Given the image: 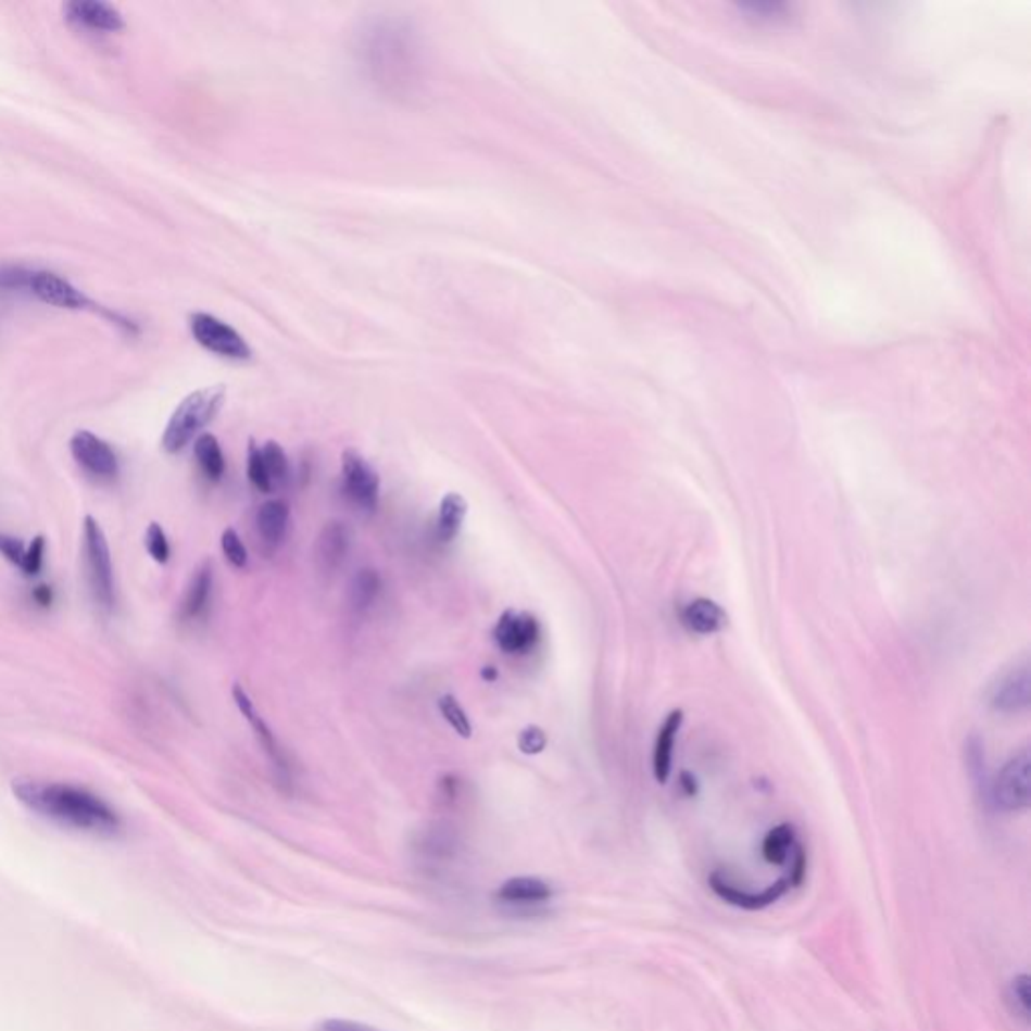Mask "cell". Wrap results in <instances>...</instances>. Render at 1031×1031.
<instances>
[{
    "label": "cell",
    "instance_id": "6",
    "mask_svg": "<svg viewBox=\"0 0 1031 1031\" xmlns=\"http://www.w3.org/2000/svg\"><path fill=\"white\" fill-rule=\"evenodd\" d=\"M190 330L196 343L202 344L206 351L218 357L230 361H248L252 357V349L244 341V337L221 318L212 317L208 313H193L190 317Z\"/></svg>",
    "mask_w": 1031,
    "mask_h": 1031
},
{
    "label": "cell",
    "instance_id": "21",
    "mask_svg": "<svg viewBox=\"0 0 1031 1031\" xmlns=\"http://www.w3.org/2000/svg\"><path fill=\"white\" fill-rule=\"evenodd\" d=\"M800 846L796 840V832L790 825L774 826L766 839L762 842V856L770 865H785L792 863L794 853Z\"/></svg>",
    "mask_w": 1031,
    "mask_h": 1031
},
{
    "label": "cell",
    "instance_id": "12",
    "mask_svg": "<svg viewBox=\"0 0 1031 1031\" xmlns=\"http://www.w3.org/2000/svg\"><path fill=\"white\" fill-rule=\"evenodd\" d=\"M67 21L77 27L91 30H108L115 33L125 27L124 14L120 13L110 2L101 0H73L65 4Z\"/></svg>",
    "mask_w": 1031,
    "mask_h": 1031
},
{
    "label": "cell",
    "instance_id": "16",
    "mask_svg": "<svg viewBox=\"0 0 1031 1031\" xmlns=\"http://www.w3.org/2000/svg\"><path fill=\"white\" fill-rule=\"evenodd\" d=\"M683 712L674 709L671 714L665 717L663 726L657 731V740L653 747V774L659 784H665L671 776V764H674V747L677 742V733L683 726Z\"/></svg>",
    "mask_w": 1031,
    "mask_h": 1031
},
{
    "label": "cell",
    "instance_id": "30",
    "mask_svg": "<svg viewBox=\"0 0 1031 1031\" xmlns=\"http://www.w3.org/2000/svg\"><path fill=\"white\" fill-rule=\"evenodd\" d=\"M549 745V738H546V731L538 726H528L520 731L518 735V750L526 754V756H538L546 750Z\"/></svg>",
    "mask_w": 1031,
    "mask_h": 1031
},
{
    "label": "cell",
    "instance_id": "8",
    "mask_svg": "<svg viewBox=\"0 0 1031 1031\" xmlns=\"http://www.w3.org/2000/svg\"><path fill=\"white\" fill-rule=\"evenodd\" d=\"M71 454L89 476L97 480H115L120 474V460L110 443L91 431H77L71 438Z\"/></svg>",
    "mask_w": 1031,
    "mask_h": 1031
},
{
    "label": "cell",
    "instance_id": "36",
    "mask_svg": "<svg viewBox=\"0 0 1031 1031\" xmlns=\"http://www.w3.org/2000/svg\"><path fill=\"white\" fill-rule=\"evenodd\" d=\"M480 677L483 679V681L492 683V681L498 679V669H495V667H483V669L480 671Z\"/></svg>",
    "mask_w": 1031,
    "mask_h": 1031
},
{
    "label": "cell",
    "instance_id": "27",
    "mask_svg": "<svg viewBox=\"0 0 1031 1031\" xmlns=\"http://www.w3.org/2000/svg\"><path fill=\"white\" fill-rule=\"evenodd\" d=\"M1007 999H1009V1004L1014 1005V1014L1023 1021H1028V1016H1030V977H1016L1009 985Z\"/></svg>",
    "mask_w": 1031,
    "mask_h": 1031
},
{
    "label": "cell",
    "instance_id": "28",
    "mask_svg": "<svg viewBox=\"0 0 1031 1031\" xmlns=\"http://www.w3.org/2000/svg\"><path fill=\"white\" fill-rule=\"evenodd\" d=\"M222 552L226 561L235 568H244L248 564V551L235 528H226L221 538Z\"/></svg>",
    "mask_w": 1031,
    "mask_h": 1031
},
{
    "label": "cell",
    "instance_id": "22",
    "mask_svg": "<svg viewBox=\"0 0 1031 1031\" xmlns=\"http://www.w3.org/2000/svg\"><path fill=\"white\" fill-rule=\"evenodd\" d=\"M193 455L208 480H222L226 472V460L222 454L221 443L212 433H202L198 440L193 441Z\"/></svg>",
    "mask_w": 1031,
    "mask_h": 1031
},
{
    "label": "cell",
    "instance_id": "13",
    "mask_svg": "<svg viewBox=\"0 0 1031 1031\" xmlns=\"http://www.w3.org/2000/svg\"><path fill=\"white\" fill-rule=\"evenodd\" d=\"M232 697H235V703L238 705L240 714L244 715V719L250 724V728L254 729L256 738L261 740L264 752L273 759L276 770L280 771V778H282L285 782H289V768H287V762H285V756H282V750H280L278 743H276L275 733L271 731V728L266 726V721L262 719L261 714L256 712L254 703L248 697V693L242 689V686L235 683Z\"/></svg>",
    "mask_w": 1031,
    "mask_h": 1031
},
{
    "label": "cell",
    "instance_id": "29",
    "mask_svg": "<svg viewBox=\"0 0 1031 1031\" xmlns=\"http://www.w3.org/2000/svg\"><path fill=\"white\" fill-rule=\"evenodd\" d=\"M146 549L150 552L153 561L158 564H167L169 556H172V549H169V540L165 537L164 528L158 523H152L148 526V532H146Z\"/></svg>",
    "mask_w": 1031,
    "mask_h": 1031
},
{
    "label": "cell",
    "instance_id": "18",
    "mask_svg": "<svg viewBox=\"0 0 1031 1031\" xmlns=\"http://www.w3.org/2000/svg\"><path fill=\"white\" fill-rule=\"evenodd\" d=\"M349 549H351V532L343 523H329L318 535V561L329 570H335L337 566L343 564Z\"/></svg>",
    "mask_w": 1031,
    "mask_h": 1031
},
{
    "label": "cell",
    "instance_id": "23",
    "mask_svg": "<svg viewBox=\"0 0 1031 1031\" xmlns=\"http://www.w3.org/2000/svg\"><path fill=\"white\" fill-rule=\"evenodd\" d=\"M381 592V577L377 570L373 568H363L359 570L357 577L353 580V587H351V599H353V605L359 611H365L375 603V599L379 596Z\"/></svg>",
    "mask_w": 1031,
    "mask_h": 1031
},
{
    "label": "cell",
    "instance_id": "33",
    "mask_svg": "<svg viewBox=\"0 0 1031 1031\" xmlns=\"http://www.w3.org/2000/svg\"><path fill=\"white\" fill-rule=\"evenodd\" d=\"M315 1031H379L367 1026V1023H359V1021H353V1019H343V1018H330L325 1019L323 1023H318L317 1030Z\"/></svg>",
    "mask_w": 1031,
    "mask_h": 1031
},
{
    "label": "cell",
    "instance_id": "10",
    "mask_svg": "<svg viewBox=\"0 0 1031 1031\" xmlns=\"http://www.w3.org/2000/svg\"><path fill=\"white\" fill-rule=\"evenodd\" d=\"M27 290L42 303L51 304L56 309L79 311L89 304V299L83 294L81 290L73 287L67 278L51 271H30Z\"/></svg>",
    "mask_w": 1031,
    "mask_h": 1031
},
{
    "label": "cell",
    "instance_id": "25",
    "mask_svg": "<svg viewBox=\"0 0 1031 1031\" xmlns=\"http://www.w3.org/2000/svg\"><path fill=\"white\" fill-rule=\"evenodd\" d=\"M261 452L273 483L280 486V483H285V481L289 480L290 464L289 457L285 454V450H282L276 441H266V443L262 445Z\"/></svg>",
    "mask_w": 1031,
    "mask_h": 1031
},
{
    "label": "cell",
    "instance_id": "9",
    "mask_svg": "<svg viewBox=\"0 0 1031 1031\" xmlns=\"http://www.w3.org/2000/svg\"><path fill=\"white\" fill-rule=\"evenodd\" d=\"M495 645L508 655H526L540 643V623L532 613L506 611L494 629Z\"/></svg>",
    "mask_w": 1031,
    "mask_h": 1031
},
{
    "label": "cell",
    "instance_id": "1",
    "mask_svg": "<svg viewBox=\"0 0 1031 1031\" xmlns=\"http://www.w3.org/2000/svg\"><path fill=\"white\" fill-rule=\"evenodd\" d=\"M13 794L25 808L56 825L103 837L122 828L120 814L85 788L21 778L13 782Z\"/></svg>",
    "mask_w": 1031,
    "mask_h": 1031
},
{
    "label": "cell",
    "instance_id": "35",
    "mask_svg": "<svg viewBox=\"0 0 1031 1031\" xmlns=\"http://www.w3.org/2000/svg\"><path fill=\"white\" fill-rule=\"evenodd\" d=\"M681 788L686 790L688 796H695V794H697V782H695V778H693L689 771L681 774Z\"/></svg>",
    "mask_w": 1031,
    "mask_h": 1031
},
{
    "label": "cell",
    "instance_id": "11",
    "mask_svg": "<svg viewBox=\"0 0 1031 1031\" xmlns=\"http://www.w3.org/2000/svg\"><path fill=\"white\" fill-rule=\"evenodd\" d=\"M709 884L714 889V893L717 896H721L726 903L729 905H735V907L747 908V910H756V908H764L776 903L778 898H782L792 887H797L796 880L792 879V875L788 872L785 877L778 880L776 884H771L770 889L762 891V893H752V891H742L740 887L731 884L726 877L721 875H712L709 879Z\"/></svg>",
    "mask_w": 1031,
    "mask_h": 1031
},
{
    "label": "cell",
    "instance_id": "26",
    "mask_svg": "<svg viewBox=\"0 0 1031 1031\" xmlns=\"http://www.w3.org/2000/svg\"><path fill=\"white\" fill-rule=\"evenodd\" d=\"M438 707H440L443 719L452 726L457 735H462L464 740L472 738V721H469L468 714L464 712V707L457 703L454 695H450V693L441 695Z\"/></svg>",
    "mask_w": 1031,
    "mask_h": 1031
},
{
    "label": "cell",
    "instance_id": "15",
    "mask_svg": "<svg viewBox=\"0 0 1031 1031\" xmlns=\"http://www.w3.org/2000/svg\"><path fill=\"white\" fill-rule=\"evenodd\" d=\"M681 623L689 633H719L728 625V613L712 599H693L681 611Z\"/></svg>",
    "mask_w": 1031,
    "mask_h": 1031
},
{
    "label": "cell",
    "instance_id": "14",
    "mask_svg": "<svg viewBox=\"0 0 1031 1031\" xmlns=\"http://www.w3.org/2000/svg\"><path fill=\"white\" fill-rule=\"evenodd\" d=\"M1030 705V671L1028 665L1005 675L991 693V707L1002 714H1018Z\"/></svg>",
    "mask_w": 1031,
    "mask_h": 1031
},
{
    "label": "cell",
    "instance_id": "19",
    "mask_svg": "<svg viewBox=\"0 0 1031 1031\" xmlns=\"http://www.w3.org/2000/svg\"><path fill=\"white\" fill-rule=\"evenodd\" d=\"M290 508L285 500H271L262 504L256 514V528L264 544L278 546L289 526Z\"/></svg>",
    "mask_w": 1031,
    "mask_h": 1031
},
{
    "label": "cell",
    "instance_id": "20",
    "mask_svg": "<svg viewBox=\"0 0 1031 1031\" xmlns=\"http://www.w3.org/2000/svg\"><path fill=\"white\" fill-rule=\"evenodd\" d=\"M468 516V502L462 494L443 495L438 512V538L441 542H452L462 532L464 520Z\"/></svg>",
    "mask_w": 1031,
    "mask_h": 1031
},
{
    "label": "cell",
    "instance_id": "34",
    "mask_svg": "<svg viewBox=\"0 0 1031 1031\" xmlns=\"http://www.w3.org/2000/svg\"><path fill=\"white\" fill-rule=\"evenodd\" d=\"M33 601L39 606L53 605V591H51V587H47V584L37 587V589L33 591Z\"/></svg>",
    "mask_w": 1031,
    "mask_h": 1031
},
{
    "label": "cell",
    "instance_id": "31",
    "mask_svg": "<svg viewBox=\"0 0 1031 1031\" xmlns=\"http://www.w3.org/2000/svg\"><path fill=\"white\" fill-rule=\"evenodd\" d=\"M42 561H45V538L37 537L27 546L25 561H23L21 570H23L27 577H35V575L41 573Z\"/></svg>",
    "mask_w": 1031,
    "mask_h": 1031
},
{
    "label": "cell",
    "instance_id": "4",
    "mask_svg": "<svg viewBox=\"0 0 1031 1031\" xmlns=\"http://www.w3.org/2000/svg\"><path fill=\"white\" fill-rule=\"evenodd\" d=\"M83 554H85L87 580L93 592V599L97 605L110 611L115 601L110 544H108L103 528L93 516H85L83 520Z\"/></svg>",
    "mask_w": 1031,
    "mask_h": 1031
},
{
    "label": "cell",
    "instance_id": "5",
    "mask_svg": "<svg viewBox=\"0 0 1031 1031\" xmlns=\"http://www.w3.org/2000/svg\"><path fill=\"white\" fill-rule=\"evenodd\" d=\"M1030 766L1028 750H1021L1005 762L997 778L991 782L990 796L995 808L1019 812L1030 806Z\"/></svg>",
    "mask_w": 1031,
    "mask_h": 1031
},
{
    "label": "cell",
    "instance_id": "32",
    "mask_svg": "<svg viewBox=\"0 0 1031 1031\" xmlns=\"http://www.w3.org/2000/svg\"><path fill=\"white\" fill-rule=\"evenodd\" d=\"M25 552H27V546H25L18 538L9 537V535H0V554H2L9 563L21 568L23 561H25Z\"/></svg>",
    "mask_w": 1031,
    "mask_h": 1031
},
{
    "label": "cell",
    "instance_id": "7",
    "mask_svg": "<svg viewBox=\"0 0 1031 1031\" xmlns=\"http://www.w3.org/2000/svg\"><path fill=\"white\" fill-rule=\"evenodd\" d=\"M344 494L361 510L373 512L379 504V474L357 450H344L341 455Z\"/></svg>",
    "mask_w": 1031,
    "mask_h": 1031
},
{
    "label": "cell",
    "instance_id": "2",
    "mask_svg": "<svg viewBox=\"0 0 1031 1031\" xmlns=\"http://www.w3.org/2000/svg\"><path fill=\"white\" fill-rule=\"evenodd\" d=\"M226 401V389L222 386L204 387L190 393L172 413L165 426L162 448L167 454H179L186 445L198 440L204 427L214 422Z\"/></svg>",
    "mask_w": 1031,
    "mask_h": 1031
},
{
    "label": "cell",
    "instance_id": "17",
    "mask_svg": "<svg viewBox=\"0 0 1031 1031\" xmlns=\"http://www.w3.org/2000/svg\"><path fill=\"white\" fill-rule=\"evenodd\" d=\"M212 584H214V570H212V563L206 561V563H202L196 568L192 580L188 584V591L184 594L181 608H179L181 619H198L206 611L208 601H210V594H212Z\"/></svg>",
    "mask_w": 1031,
    "mask_h": 1031
},
{
    "label": "cell",
    "instance_id": "24",
    "mask_svg": "<svg viewBox=\"0 0 1031 1031\" xmlns=\"http://www.w3.org/2000/svg\"><path fill=\"white\" fill-rule=\"evenodd\" d=\"M247 476L250 483L262 494H271L275 490V483L271 480V474L262 457L261 445H256V441L248 443Z\"/></svg>",
    "mask_w": 1031,
    "mask_h": 1031
},
{
    "label": "cell",
    "instance_id": "3",
    "mask_svg": "<svg viewBox=\"0 0 1031 1031\" xmlns=\"http://www.w3.org/2000/svg\"><path fill=\"white\" fill-rule=\"evenodd\" d=\"M494 905L502 915L514 919H537L551 910L556 893L538 877H512L495 889Z\"/></svg>",
    "mask_w": 1031,
    "mask_h": 1031
}]
</instances>
